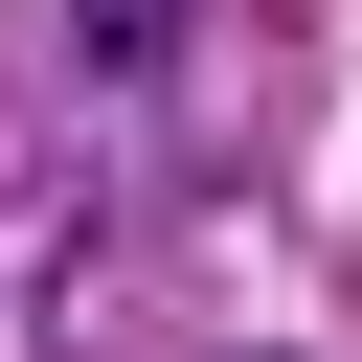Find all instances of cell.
<instances>
[{"label": "cell", "instance_id": "1", "mask_svg": "<svg viewBox=\"0 0 362 362\" xmlns=\"http://www.w3.org/2000/svg\"><path fill=\"white\" fill-rule=\"evenodd\" d=\"M181 45V0H90V68H158Z\"/></svg>", "mask_w": 362, "mask_h": 362}]
</instances>
